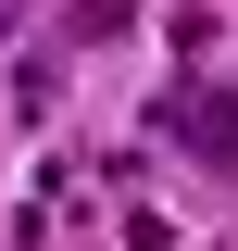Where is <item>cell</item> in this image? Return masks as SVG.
<instances>
[{"label":"cell","mask_w":238,"mask_h":251,"mask_svg":"<svg viewBox=\"0 0 238 251\" xmlns=\"http://www.w3.org/2000/svg\"><path fill=\"white\" fill-rule=\"evenodd\" d=\"M163 138H176L188 163H213V176H238V75L176 88V100H163Z\"/></svg>","instance_id":"cell-1"},{"label":"cell","mask_w":238,"mask_h":251,"mask_svg":"<svg viewBox=\"0 0 238 251\" xmlns=\"http://www.w3.org/2000/svg\"><path fill=\"white\" fill-rule=\"evenodd\" d=\"M13 13H25V0H0V38H13Z\"/></svg>","instance_id":"cell-2"}]
</instances>
